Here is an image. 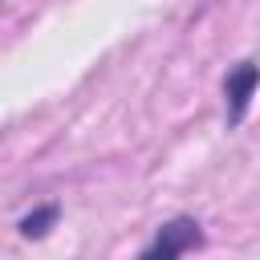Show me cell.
<instances>
[{
    "instance_id": "6da1fadb",
    "label": "cell",
    "mask_w": 260,
    "mask_h": 260,
    "mask_svg": "<svg viewBox=\"0 0 260 260\" xmlns=\"http://www.w3.org/2000/svg\"><path fill=\"white\" fill-rule=\"evenodd\" d=\"M195 244H199V223L195 219H175V223L158 228L154 244L142 248V256H179V252H187Z\"/></svg>"
},
{
    "instance_id": "7a4b0ae2",
    "label": "cell",
    "mask_w": 260,
    "mask_h": 260,
    "mask_svg": "<svg viewBox=\"0 0 260 260\" xmlns=\"http://www.w3.org/2000/svg\"><path fill=\"white\" fill-rule=\"evenodd\" d=\"M252 89H256V65H252V61H240L236 73H228V81H223V93H228V118H232V122H244L248 102H252Z\"/></svg>"
},
{
    "instance_id": "3957f363",
    "label": "cell",
    "mask_w": 260,
    "mask_h": 260,
    "mask_svg": "<svg viewBox=\"0 0 260 260\" xmlns=\"http://www.w3.org/2000/svg\"><path fill=\"white\" fill-rule=\"evenodd\" d=\"M53 219H57V207H41V211H32V215L20 219V232H24V236H45Z\"/></svg>"
}]
</instances>
